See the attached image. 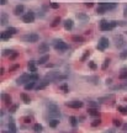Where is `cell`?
Returning <instances> with one entry per match:
<instances>
[{
	"instance_id": "c3c4849f",
	"label": "cell",
	"mask_w": 127,
	"mask_h": 133,
	"mask_svg": "<svg viewBox=\"0 0 127 133\" xmlns=\"http://www.w3.org/2000/svg\"><path fill=\"white\" fill-rule=\"evenodd\" d=\"M17 55H19V53H17V52H15V53H14V54H12V55L10 57V61H14V59L16 58Z\"/></svg>"
},
{
	"instance_id": "db71d44e",
	"label": "cell",
	"mask_w": 127,
	"mask_h": 133,
	"mask_svg": "<svg viewBox=\"0 0 127 133\" xmlns=\"http://www.w3.org/2000/svg\"><path fill=\"white\" fill-rule=\"evenodd\" d=\"M122 128H123V131H125V132H127V123H125V124L122 126Z\"/></svg>"
},
{
	"instance_id": "f35d334b",
	"label": "cell",
	"mask_w": 127,
	"mask_h": 133,
	"mask_svg": "<svg viewBox=\"0 0 127 133\" xmlns=\"http://www.w3.org/2000/svg\"><path fill=\"white\" fill-rule=\"evenodd\" d=\"M89 55H90V51H85V52H84V54H83V57L80 58V61H82V62H85V61H86V59L89 58Z\"/></svg>"
},
{
	"instance_id": "b9f144b4",
	"label": "cell",
	"mask_w": 127,
	"mask_h": 133,
	"mask_svg": "<svg viewBox=\"0 0 127 133\" xmlns=\"http://www.w3.org/2000/svg\"><path fill=\"white\" fill-rule=\"evenodd\" d=\"M17 69H20V64H15V65L10 66V69H9V72L10 73H14L15 70H17Z\"/></svg>"
},
{
	"instance_id": "4dcf8cb0",
	"label": "cell",
	"mask_w": 127,
	"mask_h": 133,
	"mask_svg": "<svg viewBox=\"0 0 127 133\" xmlns=\"http://www.w3.org/2000/svg\"><path fill=\"white\" fill-rule=\"evenodd\" d=\"M77 19H79V20H89V16L86 15V14H84V12H78L77 14Z\"/></svg>"
},
{
	"instance_id": "484cf974",
	"label": "cell",
	"mask_w": 127,
	"mask_h": 133,
	"mask_svg": "<svg viewBox=\"0 0 127 133\" xmlns=\"http://www.w3.org/2000/svg\"><path fill=\"white\" fill-rule=\"evenodd\" d=\"M36 86H37V85H36V81H30V83H27L25 86H23V88H25V90H26V91H28V90L36 89Z\"/></svg>"
},
{
	"instance_id": "ac0fdd59",
	"label": "cell",
	"mask_w": 127,
	"mask_h": 133,
	"mask_svg": "<svg viewBox=\"0 0 127 133\" xmlns=\"http://www.w3.org/2000/svg\"><path fill=\"white\" fill-rule=\"evenodd\" d=\"M100 5L105 6L106 10L110 11V10H115L117 7V4H115V3H100Z\"/></svg>"
},
{
	"instance_id": "ee69618b",
	"label": "cell",
	"mask_w": 127,
	"mask_h": 133,
	"mask_svg": "<svg viewBox=\"0 0 127 133\" xmlns=\"http://www.w3.org/2000/svg\"><path fill=\"white\" fill-rule=\"evenodd\" d=\"M6 30H7V31H9V32L12 35V36H14V35L17 32V28H15V27H7Z\"/></svg>"
},
{
	"instance_id": "4fadbf2b",
	"label": "cell",
	"mask_w": 127,
	"mask_h": 133,
	"mask_svg": "<svg viewBox=\"0 0 127 133\" xmlns=\"http://www.w3.org/2000/svg\"><path fill=\"white\" fill-rule=\"evenodd\" d=\"M7 131H10L11 133H16V131H17V127H16V124H15V121H14L12 118H10L9 122H7Z\"/></svg>"
},
{
	"instance_id": "9f6ffc18",
	"label": "cell",
	"mask_w": 127,
	"mask_h": 133,
	"mask_svg": "<svg viewBox=\"0 0 127 133\" xmlns=\"http://www.w3.org/2000/svg\"><path fill=\"white\" fill-rule=\"evenodd\" d=\"M0 74H4V68H0Z\"/></svg>"
},
{
	"instance_id": "83f0119b",
	"label": "cell",
	"mask_w": 127,
	"mask_h": 133,
	"mask_svg": "<svg viewBox=\"0 0 127 133\" xmlns=\"http://www.w3.org/2000/svg\"><path fill=\"white\" fill-rule=\"evenodd\" d=\"M107 12V10H106V7L105 6H102V5H100L96 7V14H99V15H102V14H106Z\"/></svg>"
},
{
	"instance_id": "91938a15",
	"label": "cell",
	"mask_w": 127,
	"mask_h": 133,
	"mask_svg": "<svg viewBox=\"0 0 127 133\" xmlns=\"http://www.w3.org/2000/svg\"><path fill=\"white\" fill-rule=\"evenodd\" d=\"M126 90H127V89H126Z\"/></svg>"
},
{
	"instance_id": "30bf717a",
	"label": "cell",
	"mask_w": 127,
	"mask_h": 133,
	"mask_svg": "<svg viewBox=\"0 0 127 133\" xmlns=\"http://www.w3.org/2000/svg\"><path fill=\"white\" fill-rule=\"evenodd\" d=\"M38 52L41 54H47V52H50V44L46 43V42H42L38 47Z\"/></svg>"
},
{
	"instance_id": "6da1fadb",
	"label": "cell",
	"mask_w": 127,
	"mask_h": 133,
	"mask_svg": "<svg viewBox=\"0 0 127 133\" xmlns=\"http://www.w3.org/2000/svg\"><path fill=\"white\" fill-rule=\"evenodd\" d=\"M46 107H47V112H48L51 118H59V117H61L59 107L55 105L54 102H47V104H46Z\"/></svg>"
},
{
	"instance_id": "d590c367",
	"label": "cell",
	"mask_w": 127,
	"mask_h": 133,
	"mask_svg": "<svg viewBox=\"0 0 127 133\" xmlns=\"http://www.w3.org/2000/svg\"><path fill=\"white\" fill-rule=\"evenodd\" d=\"M110 59H109V58H106L105 61H104V64H102V66H101V69H102V70H106V69H107V66L110 65Z\"/></svg>"
},
{
	"instance_id": "bcb514c9",
	"label": "cell",
	"mask_w": 127,
	"mask_h": 133,
	"mask_svg": "<svg viewBox=\"0 0 127 133\" xmlns=\"http://www.w3.org/2000/svg\"><path fill=\"white\" fill-rule=\"evenodd\" d=\"M16 110H17V105H11L9 112H10V113H14V112H16Z\"/></svg>"
},
{
	"instance_id": "603a6c76",
	"label": "cell",
	"mask_w": 127,
	"mask_h": 133,
	"mask_svg": "<svg viewBox=\"0 0 127 133\" xmlns=\"http://www.w3.org/2000/svg\"><path fill=\"white\" fill-rule=\"evenodd\" d=\"M118 78L121 79V80H127V66L125 68H122L120 74H118Z\"/></svg>"
},
{
	"instance_id": "ffe728a7",
	"label": "cell",
	"mask_w": 127,
	"mask_h": 133,
	"mask_svg": "<svg viewBox=\"0 0 127 133\" xmlns=\"http://www.w3.org/2000/svg\"><path fill=\"white\" fill-rule=\"evenodd\" d=\"M59 118H50L48 120V126H50L51 128H55L58 124H59Z\"/></svg>"
},
{
	"instance_id": "7dc6e473",
	"label": "cell",
	"mask_w": 127,
	"mask_h": 133,
	"mask_svg": "<svg viewBox=\"0 0 127 133\" xmlns=\"http://www.w3.org/2000/svg\"><path fill=\"white\" fill-rule=\"evenodd\" d=\"M22 120H23V122H25V123H30V122H31V117L25 116L23 118H22Z\"/></svg>"
},
{
	"instance_id": "60d3db41",
	"label": "cell",
	"mask_w": 127,
	"mask_h": 133,
	"mask_svg": "<svg viewBox=\"0 0 127 133\" xmlns=\"http://www.w3.org/2000/svg\"><path fill=\"white\" fill-rule=\"evenodd\" d=\"M59 3H55V1H52V3H50V7L51 9H59Z\"/></svg>"
},
{
	"instance_id": "d6986e66",
	"label": "cell",
	"mask_w": 127,
	"mask_h": 133,
	"mask_svg": "<svg viewBox=\"0 0 127 133\" xmlns=\"http://www.w3.org/2000/svg\"><path fill=\"white\" fill-rule=\"evenodd\" d=\"M51 83H52V81L47 80V79H43V80H42V81H39V84L36 86V90H42V89H44L47 85H50Z\"/></svg>"
},
{
	"instance_id": "f6af8a7d",
	"label": "cell",
	"mask_w": 127,
	"mask_h": 133,
	"mask_svg": "<svg viewBox=\"0 0 127 133\" xmlns=\"http://www.w3.org/2000/svg\"><path fill=\"white\" fill-rule=\"evenodd\" d=\"M120 58H121V59H126L127 58V49L122 51L121 53H120Z\"/></svg>"
},
{
	"instance_id": "7c38bea8",
	"label": "cell",
	"mask_w": 127,
	"mask_h": 133,
	"mask_svg": "<svg viewBox=\"0 0 127 133\" xmlns=\"http://www.w3.org/2000/svg\"><path fill=\"white\" fill-rule=\"evenodd\" d=\"M63 26L66 28L67 31H72L73 27H74V21H73L72 19H67L66 21L63 22Z\"/></svg>"
},
{
	"instance_id": "f1b7e54d",
	"label": "cell",
	"mask_w": 127,
	"mask_h": 133,
	"mask_svg": "<svg viewBox=\"0 0 127 133\" xmlns=\"http://www.w3.org/2000/svg\"><path fill=\"white\" fill-rule=\"evenodd\" d=\"M72 41H73V42H75V43H83L84 38L82 37V36H78V35H75V36H72Z\"/></svg>"
},
{
	"instance_id": "f907efd6",
	"label": "cell",
	"mask_w": 127,
	"mask_h": 133,
	"mask_svg": "<svg viewBox=\"0 0 127 133\" xmlns=\"http://www.w3.org/2000/svg\"><path fill=\"white\" fill-rule=\"evenodd\" d=\"M7 0H0V5H6Z\"/></svg>"
},
{
	"instance_id": "6f0895ef",
	"label": "cell",
	"mask_w": 127,
	"mask_h": 133,
	"mask_svg": "<svg viewBox=\"0 0 127 133\" xmlns=\"http://www.w3.org/2000/svg\"><path fill=\"white\" fill-rule=\"evenodd\" d=\"M1 133H11V132H10V131H3Z\"/></svg>"
},
{
	"instance_id": "d6a6232c",
	"label": "cell",
	"mask_w": 127,
	"mask_h": 133,
	"mask_svg": "<svg viewBox=\"0 0 127 133\" xmlns=\"http://www.w3.org/2000/svg\"><path fill=\"white\" fill-rule=\"evenodd\" d=\"M61 21H62L61 17H55L54 20L52 21V23H51V27H57V26L61 23Z\"/></svg>"
},
{
	"instance_id": "1f68e13d",
	"label": "cell",
	"mask_w": 127,
	"mask_h": 133,
	"mask_svg": "<svg viewBox=\"0 0 127 133\" xmlns=\"http://www.w3.org/2000/svg\"><path fill=\"white\" fill-rule=\"evenodd\" d=\"M14 53H15V51H12V49H4L3 51V55H4V57H9V58H10Z\"/></svg>"
},
{
	"instance_id": "681fc988",
	"label": "cell",
	"mask_w": 127,
	"mask_h": 133,
	"mask_svg": "<svg viewBox=\"0 0 127 133\" xmlns=\"http://www.w3.org/2000/svg\"><path fill=\"white\" fill-rule=\"evenodd\" d=\"M85 6H86V7H93L94 4H93V3H85Z\"/></svg>"
},
{
	"instance_id": "44dd1931",
	"label": "cell",
	"mask_w": 127,
	"mask_h": 133,
	"mask_svg": "<svg viewBox=\"0 0 127 133\" xmlns=\"http://www.w3.org/2000/svg\"><path fill=\"white\" fill-rule=\"evenodd\" d=\"M11 37H12V35H11L7 30L3 31V32H1V35H0V38L3 39V41H7V39H10Z\"/></svg>"
},
{
	"instance_id": "ab89813d",
	"label": "cell",
	"mask_w": 127,
	"mask_h": 133,
	"mask_svg": "<svg viewBox=\"0 0 127 133\" xmlns=\"http://www.w3.org/2000/svg\"><path fill=\"white\" fill-rule=\"evenodd\" d=\"M112 123H114V126H115V127H121L122 126V121L121 120H118V118H115V120L112 121Z\"/></svg>"
},
{
	"instance_id": "9c48e42d",
	"label": "cell",
	"mask_w": 127,
	"mask_h": 133,
	"mask_svg": "<svg viewBox=\"0 0 127 133\" xmlns=\"http://www.w3.org/2000/svg\"><path fill=\"white\" fill-rule=\"evenodd\" d=\"M12 12H14L15 16H21V15H23V12H25V6L21 5V4H19V5H16L14 7Z\"/></svg>"
},
{
	"instance_id": "7402d4cb",
	"label": "cell",
	"mask_w": 127,
	"mask_h": 133,
	"mask_svg": "<svg viewBox=\"0 0 127 133\" xmlns=\"http://www.w3.org/2000/svg\"><path fill=\"white\" fill-rule=\"evenodd\" d=\"M47 61H50V55L44 54L43 57H41L38 61H37V64H38V65H46V62Z\"/></svg>"
},
{
	"instance_id": "f5cc1de1",
	"label": "cell",
	"mask_w": 127,
	"mask_h": 133,
	"mask_svg": "<svg viewBox=\"0 0 127 133\" xmlns=\"http://www.w3.org/2000/svg\"><path fill=\"white\" fill-rule=\"evenodd\" d=\"M123 16L125 17H127V6L125 7V10H123Z\"/></svg>"
},
{
	"instance_id": "8992f818",
	"label": "cell",
	"mask_w": 127,
	"mask_h": 133,
	"mask_svg": "<svg viewBox=\"0 0 127 133\" xmlns=\"http://www.w3.org/2000/svg\"><path fill=\"white\" fill-rule=\"evenodd\" d=\"M109 46H110V41H109V38L101 37V38L99 39V43H98V46H96V48H98L100 52H104Z\"/></svg>"
},
{
	"instance_id": "836d02e7",
	"label": "cell",
	"mask_w": 127,
	"mask_h": 133,
	"mask_svg": "<svg viewBox=\"0 0 127 133\" xmlns=\"http://www.w3.org/2000/svg\"><path fill=\"white\" fill-rule=\"evenodd\" d=\"M117 111H120L122 115H127V106H117Z\"/></svg>"
},
{
	"instance_id": "ba28073f",
	"label": "cell",
	"mask_w": 127,
	"mask_h": 133,
	"mask_svg": "<svg viewBox=\"0 0 127 133\" xmlns=\"http://www.w3.org/2000/svg\"><path fill=\"white\" fill-rule=\"evenodd\" d=\"M66 106L70 107V109H82L84 106V102L80 100H70V101L66 102Z\"/></svg>"
},
{
	"instance_id": "277c9868",
	"label": "cell",
	"mask_w": 127,
	"mask_h": 133,
	"mask_svg": "<svg viewBox=\"0 0 127 133\" xmlns=\"http://www.w3.org/2000/svg\"><path fill=\"white\" fill-rule=\"evenodd\" d=\"M35 19H36V15L32 10H28L27 12H25L22 15V22H25V23H32Z\"/></svg>"
},
{
	"instance_id": "9a60e30c",
	"label": "cell",
	"mask_w": 127,
	"mask_h": 133,
	"mask_svg": "<svg viewBox=\"0 0 127 133\" xmlns=\"http://www.w3.org/2000/svg\"><path fill=\"white\" fill-rule=\"evenodd\" d=\"M88 115L93 117H100V111L99 109H94V107H88Z\"/></svg>"
},
{
	"instance_id": "52a82bcc",
	"label": "cell",
	"mask_w": 127,
	"mask_h": 133,
	"mask_svg": "<svg viewBox=\"0 0 127 133\" xmlns=\"http://www.w3.org/2000/svg\"><path fill=\"white\" fill-rule=\"evenodd\" d=\"M31 81V78H30V74H27V73H23V74H21L20 77L16 79V84L17 85H26L27 83H30Z\"/></svg>"
},
{
	"instance_id": "e0dca14e",
	"label": "cell",
	"mask_w": 127,
	"mask_h": 133,
	"mask_svg": "<svg viewBox=\"0 0 127 133\" xmlns=\"http://www.w3.org/2000/svg\"><path fill=\"white\" fill-rule=\"evenodd\" d=\"M7 22H9V15L6 12H1V15H0V25L5 26Z\"/></svg>"
},
{
	"instance_id": "5b68a950",
	"label": "cell",
	"mask_w": 127,
	"mask_h": 133,
	"mask_svg": "<svg viewBox=\"0 0 127 133\" xmlns=\"http://www.w3.org/2000/svg\"><path fill=\"white\" fill-rule=\"evenodd\" d=\"M22 39L25 41V42H30V43H35V42H38L39 39V36L37 33L35 32H31V33H27V35H25Z\"/></svg>"
},
{
	"instance_id": "2e32d148",
	"label": "cell",
	"mask_w": 127,
	"mask_h": 133,
	"mask_svg": "<svg viewBox=\"0 0 127 133\" xmlns=\"http://www.w3.org/2000/svg\"><path fill=\"white\" fill-rule=\"evenodd\" d=\"M27 68H28V70H30V73H31V74H33V73H37V65H36V62L30 61L27 63Z\"/></svg>"
},
{
	"instance_id": "680465c9",
	"label": "cell",
	"mask_w": 127,
	"mask_h": 133,
	"mask_svg": "<svg viewBox=\"0 0 127 133\" xmlns=\"http://www.w3.org/2000/svg\"><path fill=\"white\" fill-rule=\"evenodd\" d=\"M126 35H127V32H126Z\"/></svg>"
},
{
	"instance_id": "e575fe53",
	"label": "cell",
	"mask_w": 127,
	"mask_h": 133,
	"mask_svg": "<svg viewBox=\"0 0 127 133\" xmlns=\"http://www.w3.org/2000/svg\"><path fill=\"white\" fill-rule=\"evenodd\" d=\"M89 107H94V109H98L99 107V102H96V101H94V100H90L88 102Z\"/></svg>"
},
{
	"instance_id": "7bdbcfd3",
	"label": "cell",
	"mask_w": 127,
	"mask_h": 133,
	"mask_svg": "<svg viewBox=\"0 0 127 133\" xmlns=\"http://www.w3.org/2000/svg\"><path fill=\"white\" fill-rule=\"evenodd\" d=\"M89 68H90V69H93V70H95V69L98 68V65L95 64V62L90 61V62H89Z\"/></svg>"
},
{
	"instance_id": "11a10c76",
	"label": "cell",
	"mask_w": 127,
	"mask_h": 133,
	"mask_svg": "<svg viewBox=\"0 0 127 133\" xmlns=\"http://www.w3.org/2000/svg\"><path fill=\"white\" fill-rule=\"evenodd\" d=\"M111 81H112V80H111V79H107V80H106V84H107V85H109V84H111Z\"/></svg>"
},
{
	"instance_id": "4316f807",
	"label": "cell",
	"mask_w": 127,
	"mask_h": 133,
	"mask_svg": "<svg viewBox=\"0 0 127 133\" xmlns=\"http://www.w3.org/2000/svg\"><path fill=\"white\" fill-rule=\"evenodd\" d=\"M20 96H21L22 101H23V102H25L26 105H28V104L31 102V99H30V96H28L26 93H21V95H20Z\"/></svg>"
},
{
	"instance_id": "cb8c5ba5",
	"label": "cell",
	"mask_w": 127,
	"mask_h": 133,
	"mask_svg": "<svg viewBox=\"0 0 127 133\" xmlns=\"http://www.w3.org/2000/svg\"><path fill=\"white\" fill-rule=\"evenodd\" d=\"M69 123H70L72 127H77L78 123H79V118L75 116H70L69 117Z\"/></svg>"
},
{
	"instance_id": "816d5d0a",
	"label": "cell",
	"mask_w": 127,
	"mask_h": 133,
	"mask_svg": "<svg viewBox=\"0 0 127 133\" xmlns=\"http://www.w3.org/2000/svg\"><path fill=\"white\" fill-rule=\"evenodd\" d=\"M104 133H116V132H115L114 129H106V131H105Z\"/></svg>"
},
{
	"instance_id": "7a4b0ae2",
	"label": "cell",
	"mask_w": 127,
	"mask_h": 133,
	"mask_svg": "<svg viewBox=\"0 0 127 133\" xmlns=\"http://www.w3.org/2000/svg\"><path fill=\"white\" fill-rule=\"evenodd\" d=\"M118 26V21H107V20H101L99 22V27H100V31H112L114 28Z\"/></svg>"
},
{
	"instance_id": "d4e9b609",
	"label": "cell",
	"mask_w": 127,
	"mask_h": 133,
	"mask_svg": "<svg viewBox=\"0 0 127 133\" xmlns=\"http://www.w3.org/2000/svg\"><path fill=\"white\" fill-rule=\"evenodd\" d=\"M32 129L36 133H42V131H43V126H42L41 123H35V124H33V127H32Z\"/></svg>"
},
{
	"instance_id": "f546056e",
	"label": "cell",
	"mask_w": 127,
	"mask_h": 133,
	"mask_svg": "<svg viewBox=\"0 0 127 133\" xmlns=\"http://www.w3.org/2000/svg\"><path fill=\"white\" fill-rule=\"evenodd\" d=\"M59 90H61V91H63L64 94L69 93V86H68V84H67V83L61 84V85H59Z\"/></svg>"
},
{
	"instance_id": "8fae6325",
	"label": "cell",
	"mask_w": 127,
	"mask_h": 133,
	"mask_svg": "<svg viewBox=\"0 0 127 133\" xmlns=\"http://www.w3.org/2000/svg\"><path fill=\"white\" fill-rule=\"evenodd\" d=\"M1 99H3L4 104H5L6 106H11V105H12V99H11V96L9 94L3 93V94H1Z\"/></svg>"
},
{
	"instance_id": "74e56055",
	"label": "cell",
	"mask_w": 127,
	"mask_h": 133,
	"mask_svg": "<svg viewBox=\"0 0 127 133\" xmlns=\"http://www.w3.org/2000/svg\"><path fill=\"white\" fill-rule=\"evenodd\" d=\"M100 124H101V120H100V118L94 120V121L90 123V126H91V127H98V126H100Z\"/></svg>"
},
{
	"instance_id": "8d00e7d4",
	"label": "cell",
	"mask_w": 127,
	"mask_h": 133,
	"mask_svg": "<svg viewBox=\"0 0 127 133\" xmlns=\"http://www.w3.org/2000/svg\"><path fill=\"white\" fill-rule=\"evenodd\" d=\"M30 78H31V81H37V80H39V77L37 73H33V74L30 73Z\"/></svg>"
},
{
	"instance_id": "5bb4252c",
	"label": "cell",
	"mask_w": 127,
	"mask_h": 133,
	"mask_svg": "<svg viewBox=\"0 0 127 133\" xmlns=\"http://www.w3.org/2000/svg\"><path fill=\"white\" fill-rule=\"evenodd\" d=\"M115 46H116L117 48H121L122 46H125V39L122 36H115Z\"/></svg>"
},
{
	"instance_id": "3957f363",
	"label": "cell",
	"mask_w": 127,
	"mask_h": 133,
	"mask_svg": "<svg viewBox=\"0 0 127 133\" xmlns=\"http://www.w3.org/2000/svg\"><path fill=\"white\" fill-rule=\"evenodd\" d=\"M53 48H54L55 51H58V52H61V53H63V52H66L67 49H69V46L63 41V39H54L53 41Z\"/></svg>"
}]
</instances>
